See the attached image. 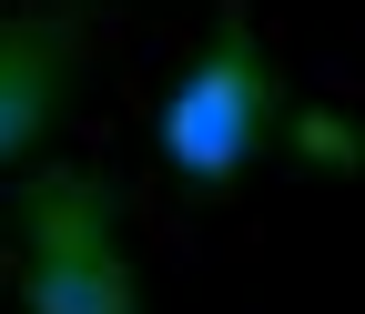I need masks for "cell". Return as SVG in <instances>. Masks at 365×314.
I'll use <instances>...</instances> for the list:
<instances>
[{"instance_id":"1","label":"cell","mask_w":365,"mask_h":314,"mask_svg":"<svg viewBox=\"0 0 365 314\" xmlns=\"http://www.w3.org/2000/svg\"><path fill=\"white\" fill-rule=\"evenodd\" d=\"M274 122H284V61L264 51V31H254L244 0H223L213 41L182 61L173 102H163V172L193 183V193H223L274 142Z\"/></svg>"},{"instance_id":"2","label":"cell","mask_w":365,"mask_h":314,"mask_svg":"<svg viewBox=\"0 0 365 314\" xmlns=\"http://www.w3.org/2000/svg\"><path fill=\"white\" fill-rule=\"evenodd\" d=\"M21 304L31 314H143L122 253V193L102 172H31L21 203Z\"/></svg>"},{"instance_id":"3","label":"cell","mask_w":365,"mask_h":314,"mask_svg":"<svg viewBox=\"0 0 365 314\" xmlns=\"http://www.w3.org/2000/svg\"><path fill=\"white\" fill-rule=\"evenodd\" d=\"M81 21L71 11H0V162H31L71 112Z\"/></svg>"},{"instance_id":"4","label":"cell","mask_w":365,"mask_h":314,"mask_svg":"<svg viewBox=\"0 0 365 314\" xmlns=\"http://www.w3.org/2000/svg\"><path fill=\"white\" fill-rule=\"evenodd\" d=\"M284 132H294L304 172H355V132H345L335 112H284Z\"/></svg>"}]
</instances>
